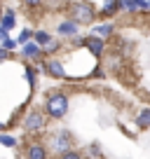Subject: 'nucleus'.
I'll use <instances>...</instances> for the list:
<instances>
[{
	"instance_id": "f257e3e1",
	"label": "nucleus",
	"mask_w": 150,
	"mask_h": 159,
	"mask_svg": "<svg viewBox=\"0 0 150 159\" xmlns=\"http://www.w3.org/2000/svg\"><path fill=\"white\" fill-rule=\"evenodd\" d=\"M96 16H99V12H96V7L91 5V2H87V0H80V2H75L73 7H70V19L75 21V24H94Z\"/></svg>"
},
{
	"instance_id": "f03ea898",
	"label": "nucleus",
	"mask_w": 150,
	"mask_h": 159,
	"mask_svg": "<svg viewBox=\"0 0 150 159\" xmlns=\"http://www.w3.org/2000/svg\"><path fill=\"white\" fill-rule=\"evenodd\" d=\"M45 110H47V115H49L52 119L66 117V112H68V96L61 94V91L49 94V96H47V101H45Z\"/></svg>"
},
{
	"instance_id": "7ed1b4c3",
	"label": "nucleus",
	"mask_w": 150,
	"mask_h": 159,
	"mask_svg": "<svg viewBox=\"0 0 150 159\" xmlns=\"http://www.w3.org/2000/svg\"><path fill=\"white\" fill-rule=\"evenodd\" d=\"M77 45H82V47H87V49L91 52L94 56H103V52H105V40L103 38H99V35H87V38H77Z\"/></svg>"
},
{
	"instance_id": "20e7f679",
	"label": "nucleus",
	"mask_w": 150,
	"mask_h": 159,
	"mask_svg": "<svg viewBox=\"0 0 150 159\" xmlns=\"http://www.w3.org/2000/svg\"><path fill=\"white\" fill-rule=\"evenodd\" d=\"M49 145H52L54 152L63 154V152H68V150H73V136H70L68 131H59L56 136H52Z\"/></svg>"
},
{
	"instance_id": "39448f33",
	"label": "nucleus",
	"mask_w": 150,
	"mask_h": 159,
	"mask_svg": "<svg viewBox=\"0 0 150 159\" xmlns=\"http://www.w3.org/2000/svg\"><path fill=\"white\" fill-rule=\"evenodd\" d=\"M42 126H45V115H42L40 110H33V112L26 115V119H24V129L28 131V134H33V131H40Z\"/></svg>"
},
{
	"instance_id": "423d86ee",
	"label": "nucleus",
	"mask_w": 150,
	"mask_h": 159,
	"mask_svg": "<svg viewBox=\"0 0 150 159\" xmlns=\"http://www.w3.org/2000/svg\"><path fill=\"white\" fill-rule=\"evenodd\" d=\"M42 68L47 70V73L52 75V77H61V80H70L68 75H66V70H63V66H61V61L59 59H49Z\"/></svg>"
},
{
	"instance_id": "0eeeda50",
	"label": "nucleus",
	"mask_w": 150,
	"mask_h": 159,
	"mask_svg": "<svg viewBox=\"0 0 150 159\" xmlns=\"http://www.w3.org/2000/svg\"><path fill=\"white\" fill-rule=\"evenodd\" d=\"M134 124H136V129H141V131L150 129V108H141L138 112L134 115Z\"/></svg>"
},
{
	"instance_id": "6e6552de",
	"label": "nucleus",
	"mask_w": 150,
	"mask_h": 159,
	"mask_svg": "<svg viewBox=\"0 0 150 159\" xmlns=\"http://www.w3.org/2000/svg\"><path fill=\"white\" fill-rule=\"evenodd\" d=\"M77 30H80V24H75L73 19H70V21H61V24L56 26V33H59V35H66V38H75V35H77Z\"/></svg>"
},
{
	"instance_id": "1a4fd4ad",
	"label": "nucleus",
	"mask_w": 150,
	"mask_h": 159,
	"mask_svg": "<svg viewBox=\"0 0 150 159\" xmlns=\"http://www.w3.org/2000/svg\"><path fill=\"white\" fill-rule=\"evenodd\" d=\"M117 12H120V5H117V0H105L103 7L99 10V16H103V19H113Z\"/></svg>"
},
{
	"instance_id": "9d476101",
	"label": "nucleus",
	"mask_w": 150,
	"mask_h": 159,
	"mask_svg": "<svg viewBox=\"0 0 150 159\" xmlns=\"http://www.w3.org/2000/svg\"><path fill=\"white\" fill-rule=\"evenodd\" d=\"M26 157L28 159H47V148L40 143H33L28 145V150H26Z\"/></svg>"
},
{
	"instance_id": "9b49d317",
	"label": "nucleus",
	"mask_w": 150,
	"mask_h": 159,
	"mask_svg": "<svg viewBox=\"0 0 150 159\" xmlns=\"http://www.w3.org/2000/svg\"><path fill=\"white\" fill-rule=\"evenodd\" d=\"M21 54H24L26 59H40L42 56V47L38 45V42H26L24 49H21Z\"/></svg>"
},
{
	"instance_id": "f8f14e48",
	"label": "nucleus",
	"mask_w": 150,
	"mask_h": 159,
	"mask_svg": "<svg viewBox=\"0 0 150 159\" xmlns=\"http://www.w3.org/2000/svg\"><path fill=\"white\" fill-rule=\"evenodd\" d=\"M94 35H99V38H103V40H113L115 26L113 24H99V26H94Z\"/></svg>"
},
{
	"instance_id": "ddd939ff",
	"label": "nucleus",
	"mask_w": 150,
	"mask_h": 159,
	"mask_svg": "<svg viewBox=\"0 0 150 159\" xmlns=\"http://www.w3.org/2000/svg\"><path fill=\"white\" fill-rule=\"evenodd\" d=\"M148 0H131V12L129 14H143V12H148Z\"/></svg>"
},
{
	"instance_id": "4468645a",
	"label": "nucleus",
	"mask_w": 150,
	"mask_h": 159,
	"mask_svg": "<svg viewBox=\"0 0 150 159\" xmlns=\"http://www.w3.org/2000/svg\"><path fill=\"white\" fill-rule=\"evenodd\" d=\"M33 40H35V42H38V45H40V47H45L47 42H49V40H52V35L47 33V30H38V33L33 35Z\"/></svg>"
},
{
	"instance_id": "2eb2a0df",
	"label": "nucleus",
	"mask_w": 150,
	"mask_h": 159,
	"mask_svg": "<svg viewBox=\"0 0 150 159\" xmlns=\"http://www.w3.org/2000/svg\"><path fill=\"white\" fill-rule=\"evenodd\" d=\"M14 24H16V21H14V12L7 10V12H5V16H2V28L10 30V28H14Z\"/></svg>"
},
{
	"instance_id": "dca6fc26",
	"label": "nucleus",
	"mask_w": 150,
	"mask_h": 159,
	"mask_svg": "<svg viewBox=\"0 0 150 159\" xmlns=\"http://www.w3.org/2000/svg\"><path fill=\"white\" fill-rule=\"evenodd\" d=\"M59 47H61V42H59V40H54V38H52L49 42H47V45L42 47V52H45V54H54V52L59 49Z\"/></svg>"
},
{
	"instance_id": "f3484780",
	"label": "nucleus",
	"mask_w": 150,
	"mask_h": 159,
	"mask_svg": "<svg viewBox=\"0 0 150 159\" xmlns=\"http://www.w3.org/2000/svg\"><path fill=\"white\" fill-rule=\"evenodd\" d=\"M33 30H28V28H24V30H21V33H19V40H16V42H19V45H26V42H30V38H33Z\"/></svg>"
},
{
	"instance_id": "a211bd4d",
	"label": "nucleus",
	"mask_w": 150,
	"mask_h": 159,
	"mask_svg": "<svg viewBox=\"0 0 150 159\" xmlns=\"http://www.w3.org/2000/svg\"><path fill=\"white\" fill-rule=\"evenodd\" d=\"M0 143H2V145H7V148H14V145H16V140L12 138V136H5V134H0Z\"/></svg>"
},
{
	"instance_id": "6ab92c4d",
	"label": "nucleus",
	"mask_w": 150,
	"mask_h": 159,
	"mask_svg": "<svg viewBox=\"0 0 150 159\" xmlns=\"http://www.w3.org/2000/svg\"><path fill=\"white\" fill-rule=\"evenodd\" d=\"M61 159H82V154L77 152V150H68V152L61 154Z\"/></svg>"
},
{
	"instance_id": "aec40b11",
	"label": "nucleus",
	"mask_w": 150,
	"mask_h": 159,
	"mask_svg": "<svg viewBox=\"0 0 150 159\" xmlns=\"http://www.w3.org/2000/svg\"><path fill=\"white\" fill-rule=\"evenodd\" d=\"M120 12H131V0H117Z\"/></svg>"
},
{
	"instance_id": "412c9836",
	"label": "nucleus",
	"mask_w": 150,
	"mask_h": 159,
	"mask_svg": "<svg viewBox=\"0 0 150 159\" xmlns=\"http://www.w3.org/2000/svg\"><path fill=\"white\" fill-rule=\"evenodd\" d=\"M16 45H19V42H16V40H12V38H7V40H5V42H2V47H5V49H7V52H12V49H14V47H16Z\"/></svg>"
},
{
	"instance_id": "4be33fe9",
	"label": "nucleus",
	"mask_w": 150,
	"mask_h": 159,
	"mask_svg": "<svg viewBox=\"0 0 150 159\" xmlns=\"http://www.w3.org/2000/svg\"><path fill=\"white\" fill-rule=\"evenodd\" d=\"M26 75H28V82L33 84V82H35V70H33V68H28V70H26Z\"/></svg>"
},
{
	"instance_id": "5701e85b",
	"label": "nucleus",
	"mask_w": 150,
	"mask_h": 159,
	"mask_svg": "<svg viewBox=\"0 0 150 159\" xmlns=\"http://www.w3.org/2000/svg\"><path fill=\"white\" fill-rule=\"evenodd\" d=\"M7 38H10V35H7V30L5 28H2V26H0V42H5V40Z\"/></svg>"
},
{
	"instance_id": "b1692460",
	"label": "nucleus",
	"mask_w": 150,
	"mask_h": 159,
	"mask_svg": "<svg viewBox=\"0 0 150 159\" xmlns=\"http://www.w3.org/2000/svg\"><path fill=\"white\" fill-rule=\"evenodd\" d=\"M7 56H10V52H7V49H5V47H0V61H5V59H7Z\"/></svg>"
},
{
	"instance_id": "393cba45",
	"label": "nucleus",
	"mask_w": 150,
	"mask_h": 159,
	"mask_svg": "<svg viewBox=\"0 0 150 159\" xmlns=\"http://www.w3.org/2000/svg\"><path fill=\"white\" fill-rule=\"evenodd\" d=\"M24 2H26V5H30V7H35V5H40L42 0H24Z\"/></svg>"
},
{
	"instance_id": "a878e982",
	"label": "nucleus",
	"mask_w": 150,
	"mask_h": 159,
	"mask_svg": "<svg viewBox=\"0 0 150 159\" xmlns=\"http://www.w3.org/2000/svg\"><path fill=\"white\" fill-rule=\"evenodd\" d=\"M148 7H150V0H148Z\"/></svg>"
}]
</instances>
